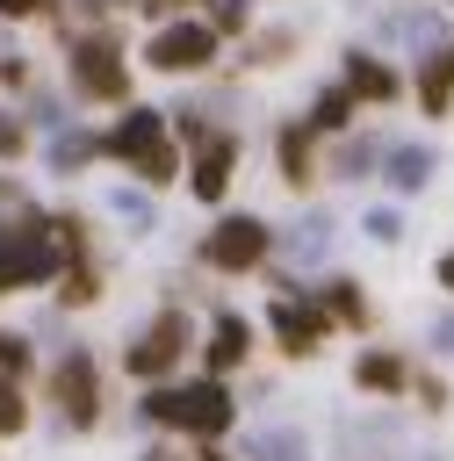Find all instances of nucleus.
<instances>
[{"label":"nucleus","mask_w":454,"mask_h":461,"mask_svg":"<svg viewBox=\"0 0 454 461\" xmlns=\"http://www.w3.org/2000/svg\"><path fill=\"white\" fill-rule=\"evenodd\" d=\"M144 418H159V425H180V432H223L231 425V396L216 389V382H195V389H151L144 396Z\"/></svg>","instance_id":"f257e3e1"},{"label":"nucleus","mask_w":454,"mask_h":461,"mask_svg":"<svg viewBox=\"0 0 454 461\" xmlns=\"http://www.w3.org/2000/svg\"><path fill=\"white\" fill-rule=\"evenodd\" d=\"M101 151L130 158V166H137V173H144L151 187H159V180L173 173V144H166V122H159V115H123V122H115L108 137H101Z\"/></svg>","instance_id":"f03ea898"},{"label":"nucleus","mask_w":454,"mask_h":461,"mask_svg":"<svg viewBox=\"0 0 454 461\" xmlns=\"http://www.w3.org/2000/svg\"><path fill=\"white\" fill-rule=\"evenodd\" d=\"M50 267H58V252H50V223H0V295L43 281Z\"/></svg>","instance_id":"7ed1b4c3"},{"label":"nucleus","mask_w":454,"mask_h":461,"mask_svg":"<svg viewBox=\"0 0 454 461\" xmlns=\"http://www.w3.org/2000/svg\"><path fill=\"white\" fill-rule=\"evenodd\" d=\"M267 245H274V230H267L259 216H223V223L209 230V267L245 274V267H259V259H267Z\"/></svg>","instance_id":"20e7f679"},{"label":"nucleus","mask_w":454,"mask_h":461,"mask_svg":"<svg viewBox=\"0 0 454 461\" xmlns=\"http://www.w3.org/2000/svg\"><path fill=\"white\" fill-rule=\"evenodd\" d=\"M209 58H216V29H209V22H173V29L151 36V65H159V72H195V65H209Z\"/></svg>","instance_id":"39448f33"},{"label":"nucleus","mask_w":454,"mask_h":461,"mask_svg":"<svg viewBox=\"0 0 454 461\" xmlns=\"http://www.w3.org/2000/svg\"><path fill=\"white\" fill-rule=\"evenodd\" d=\"M180 353H187V317H180V310H166V317L130 346V367H137V375H166Z\"/></svg>","instance_id":"423d86ee"},{"label":"nucleus","mask_w":454,"mask_h":461,"mask_svg":"<svg viewBox=\"0 0 454 461\" xmlns=\"http://www.w3.org/2000/svg\"><path fill=\"white\" fill-rule=\"evenodd\" d=\"M72 79H79V94H94V101H123V86H130V72L115 65L108 43H79V50H72Z\"/></svg>","instance_id":"0eeeda50"},{"label":"nucleus","mask_w":454,"mask_h":461,"mask_svg":"<svg viewBox=\"0 0 454 461\" xmlns=\"http://www.w3.org/2000/svg\"><path fill=\"white\" fill-rule=\"evenodd\" d=\"M58 403H65V418H72V425H94L101 375H94V360H86V353H65V360H58Z\"/></svg>","instance_id":"6e6552de"},{"label":"nucleus","mask_w":454,"mask_h":461,"mask_svg":"<svg viewBox=\"0 0 454 461\" xmlns=\"http://www.w3.org/2000/svg\"><path fill=\"white\" fill-rule=\"evenodd\" d=\"M274 331H281V346H288V353H317V339H324V310L274 303Z\"/></svg>","instance_id":"1a4fd4ad"},{"label":"nucleus","mask_w":454,"mask_h":461,"mask_svg":"<svg viewBox=\"0 0 454 461\" xmlns=\"http://www.w3.org/2000/svg\"><path fill=\"white\" fill-rule=\"evenodd\" d=\"M195 194L202 202H216L223 194V180H231V137H202V151H195Z\"/></svg>","instance_id":"9d476101"},{"label":"nucleus","mask_w":454,"mask_h":461,"mask_svg":"<svg viewBox=\"0 0 454 461\" xmlns=\"http://www.w3.org/2000/svg\"><path fill=\"white\" fill-rule=\"evenodd\" d=\"M447 94H454V36L432 43V58H425V72H418V101H425L432 115L447 108Z\"/></svg>","instance_id":"9b49d317"},{"label":"nucleus","mask_w":454,"mask_h":461,"mask_svg":"<svg viewBox=\"0 0 454 461\" xmlns=\"http://www.w3.org/2000/svg\"><path fill=\"white\" fill-rule=\"evenodd\" d=\"M346 94H360V101H389V94H396V72L375 65V58H346Z\"/></svg>","instance_id":"f8f14e48"},{"label":"nucleus","mask_w":454,"mask_h":461,"mask_svg":"<svg viewBox=\"0 0 454 461\" xmlns=\"http://www.w3.org/2000/svg\"><path fill=\"white\" fill-rule=\"evenodd\" d=\"M425 180H432V151H425V144H389V187L411 194V187H425Z\"/></svg>","instance_id":"ddd939ff"},{"label":"nucleus","mask_w":454,"mask_h":461,"mask_svg":"<svg viewBox=\"0 0 454 461\" xmlns=\"http://www.w3.org/2000/svg\"><path fill=\"white\" fill-rule=\"evenodd\" d=\"M324 245H331V216H295V223H288V238H281V252H288V259H317Z\"/></svg>","instance_id":"4468645a"},{"label":"nucleus","mask_w":454,"mask_h":461,"mask_svg":"<svg viewBox=\"0 0 454 461\" xmlns=\"http://www.w3.org/2000/svg\"><path fill=\"white\" fill-rule=\"evenodd\" d=\"M252 461H310V439L288 432V425H274V432L259 425V432H252Z\"/></svg>","instance_id":"2eb2a0df"},{"label":"nucleus","mask_w":454,"mask_h":461,"mask_svg":"<svg viewBox=\"0 0 454 461\" xmlns=\"http://www.w3.org/2000/svg\"><path fill=\"white\" fill-rule=\"evenodd\" d=\"M209 367H238L245 360V317H216V331H209Z\"/></svg>","instance_id":"dca6fc26"},{"label":"nucleus","mask_w":454,"mask_h":461,"mask_svg":"<svg viewBox=\"0 0 454 461\" xmlns=\"http://www.w3.org/2000/svg\"><path fill=\"white\" fill-rule=\"evenodd\" d=\"M353 382H360V389H396L404 367H396L389 353H360V360H353Z\"/></svg>","instance_id":"f3484780"},{"label":"nucleus","mask_w":454,"mask_h":461,"mask_svg":"<svg viewBox=\"0 0 454 461\" xmlns=\"http://www.w3.org/2000/svg\"><path fill=\"white\" fill-rule=\"evenodd\" d=\"M94 151H101V144H94V137H86V130H65V137H58V144H50V166H58V173H72V166H86V158H94Z\"/></svg>","instance_id":"a211bd4d"},{"label":"nucleus","mask_w":454,"mask_h":461,"mask_svg":"<svg viewBox=\"0 0 454 461\" xmlns=\"http://www.w3.org/2000/svg\"><path fill=\"white\" fill-rule=\"evenodd\" d=\"M346 108H353V94H346V86L317 94V115H310V130H339V122H346Z\"/></svg>","instance_id":"6ab92c4d"},{"label":"nucleus","mask_w":454,"mask_h":461,"mask_svg":"<svg viewBox=\"0 0 454 461\" xmlns=\"http://www.w3.org/2000/svg\"><path fill=\"white\" fill-rule=\"evenodd\" d=\"M281 166H288V180H310V130L281 137Z\"/></svg>","instance_id":"aec40b11"},{"label":"nucleus","mask_w":454,"mask_h":461,"mask_svg":"<svg viewBox=\"0 0 454 461\" xmlns=\"http://www.w3.org/2000/svg\"><path fill=\"white\" fill-rule=\"evenodd\" d=\"M396 36H404V43H447L432 14H404V22H396Z\"/></svg>","instance_id":"412c9836"},{"label":"nucleus","mask_w":454,"mask_h":461,"mask_svg":"<svg viewBox=\"0 0 454 461\" xmlns=\"http://www.w3.org/2000/svg\"><path fill=\"white\" fill-rule=\"evenodd\" d=\"M65 303H94V267H86V259H72V274H65Z\"/></svg>","instance_id":"4be33fe9"},{"label":"nucleus","mask_w":454,"mask_h":461,"mask_svg":"<svg viewBox=\"0 0 454 461\" xmlns=\"http://www.w3.org/2000/svg\"><path fill=\"white\" fill-rule=\"evenodd\" d=\"M368 158H375V144H368V137H360V144H346V151H339V180H360V166H368Z\"/></svg>","instance_id":"5701e85b"},{"label":"nucleus","mask_w":454,"mask_h":461,"mask_svg":"<svg viewBox=\"0 0 454 461\" xmlns=\"http://www.w3.org/2000/svg\"><path fill=\"white\" fill-rule=\"evenodd\" d=\"M0 432H22V396H14L7 375H0Z\"/></svg>","instance_id":"b1692460"},{"label":"nucleus","mask_w":454,"mask_h":461,"mask_svg":"<svg viewBox=\"0 0 454 461\" xmlns=\"http://www.w3.org/2000/svg\"><path fill=\"white\" fill-rule=\"evenodd\" d=\"M331 310H339L346 324H360V295H353V281H331Z\"/></svg>","instance_id":"393cba45"},{"label":"nucleus","mask_w":454,"mask_h":461,"mask_svg":"<svg viewBox=\"0 0 454 461\" xmlns=\"http://www.w3.org/2000/svg\"><path fill=\"white\" fill-rule=\"evenodd\" d=\"M0 367H7V375H22V367H29V346H22L14 331H0Z\"/></svg>","instance_id":"a878e982"},{"label":"nucleus","mask_w":454,"mask_h":461,"mask_svg":"<svg viewBox=\"0 0 454 461\" xmlns=\"http://www.w3.org/2000/svg\"><path fill=\"white\" fill-rule=\"evenodd\" d=\"M14 151H22V122H14V115H0V158H14Z\"/></svg>","instance_id":"bb28decb"},{"label":"nucleus","mask_w":454,"mask_h":461,"mask_svg":"<svg viewBox=\"0 0 454 461\" xmlns=\"http://www.w3.org/2000/svg\"><path fill=\"white\" fill-rule=\"evenodd\" d=\"M368 230H375V238H382V245H389V238H396V230H404V223H396V216H389V209H375V216H368Z\"/></svg>","instance_id":"cd10ccee"},{"label":"nucleus","mask_w":454,"mask_h":461,"mask_svg":"<svg viewBox=\"0 0 454 461\" xmlns=\"http://www.w3.org/2000/svg\"><path fill=\"white\" fill-rule=\"evenodd\" d=\"M432 346H454V317H440V324H432Z\"/></svg>","instance_id":"c85d7f7f"},{"label":"nucleus","mask_w":454,"mask_h":461,"mask_svg":"<svg viewBox=\"0 0 454 461\" xmlns=\"http://www.w3.org/2000/svg\"><path fill=\"white\" fill-rule=\"evenodd\" d=\"M43 0H0V14H36Z\"/></svg>","instance_id":"c756f323"},{"label":"nucleus","mask_w":454,"mask_h":461,"mask_svg":"<svg viewBox=\"0 0 454 461\" xmlns=\"http://www.w3.org/2000/svg\"><path fill=\"white\" fill-rule=\"evenodd\" d=\"M440 288H454V252H447V259H440Z\"/></svg>","instance_id":"7c9ffc66"},{"label":"nucleus","mask_w":454,"mask_h":461,"mask_svg":"<svg viewBox=\"0 0 454 461\" xmlns=\"http://www.w3.org/2000/svg\"><path fill=\"white\" fill-rule=\"evenodd\" d=\"M151 7H173V0H144V14H151Z\"/></svg>","instance_id":"2f4dec72"},{"label":"nucleus","mask_w":454,"mask_h":461,"mask_svg":"<svg viewBox=\"0 0 454 461\" xmlns=\"http://www.w3.org/2000/svg\"><path fill=\"white\" fill-rule=\"evenodd\" d=\"M209 461H216V454H209Z\"/></svg>","instance_id":"473e14b6"},{"label":"nucleus","mask_w":454,"mask_h":461,"mask_svg":"<svg viewBox=\"0 0 454 461\" xmlns=\"http://www.w3.org/2000/svg\"><path fill=\"white\" fill-rule=\"evenodd\" d=\"M151 461H159V454H151Z\"/></svg>","instance_id":"72a5a7b5"}]
</instances>
